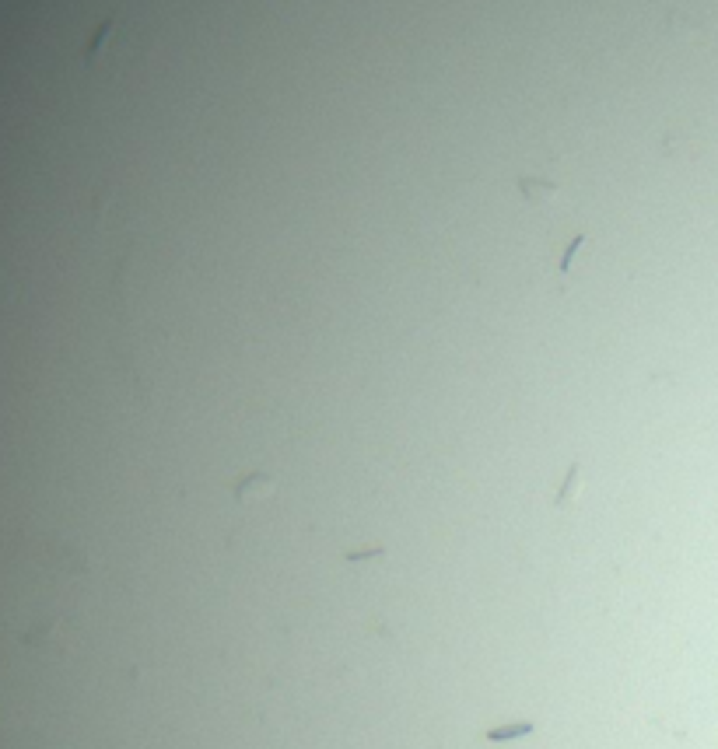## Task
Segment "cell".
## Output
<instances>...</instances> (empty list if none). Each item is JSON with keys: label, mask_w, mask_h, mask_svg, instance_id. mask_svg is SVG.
Instances as JSON below:
<instances>
[{"label": "cell", "mask_w": 718, "mask_h": 749, "mask_svg": "<svg viewBox=\"0 0 718 749\" xmlns=\"http://www.w3.org/2000/svg\"><path fill=\"white\" fill-rule=\"evenodd\" d=\"M522 193H525L529 200H543V196L554 193V186H547V183H540V179H529V183H522Z\"/></svg>", "instance_id": "4"}, {"label": "cell", "mask_w": 718, "mask_h": 749, "mask_svg": "<svg viewBox=\"0 0 718 749\" xmlns=\"http://www.w3.org/2000/svg\"><path fill=\"white\" fill-rule=\"evenodd\" d=\"M536 725L533 721H509V725H498V729H487L484 739L487 743H512V739H522V736H533Z\"/></svg>", "instance_id": "1"}, {"label": "cell", "mask_w": 718, "mask_h": 749, "mask_svg": "<svg viewBox=\"0 0 718 749\" xmlns=\"http://www.w3.org/2000/svg\"><path fill=\"white\" fill-rule=\"evenodd\" d=\"M575 487H578V466L568 469V480H564V487H561V494H557V504H561V508H564V504H571Z\"/></svg>", "instance_id": "3"}, {"label": "cell", "mask_w": 718, "mask_h": 749, "mask_svg": "<svg viewBox=\"0 0 718 749\" xmlns=\"http://www.w3.org/2000/svg\"><path fill=\"white\" fill-rule=\"evenodd\" d=\"M270 483H274L270 476H260V473H256V476H249V480H242V483L235 487V494H238V497H245V494L252 497L256 490H270Z\"/></svg>", "instance_id": "2"}]
</instances>
